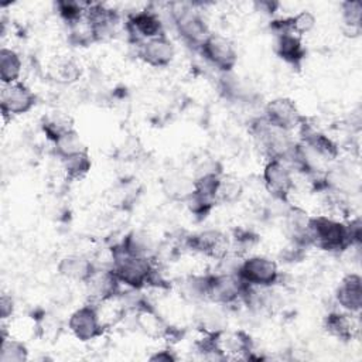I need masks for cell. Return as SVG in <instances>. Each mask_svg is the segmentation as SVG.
<instances>
[{"label": "cell", "instance_id": "1", "mask_svg": "<svg viewBox=\"0 0 362 362\" xmlns=\"http://www.w3.org/2000/svg\"><path fill=\"white\" fill-rule=\"evenodd\" d=\"M110 269L120 284L134 290H140L157 280V269L153 259L127 255L119 247L113 250V263Z\"/></svg>", "mask_w": 362, "mask_h": 362}, {"label": "cell", "instance_id": "2", "mask_svg": "<svg viewBox=\"0 0 362 362\" xmlns=\"http://www.w3.org/2000/svg\"><path fill=\"white\" fill-rule=\"evenodd\" d=\"M308 240L310 245L327 252H341L352 246L348 222L338 221L329 215L310 218Z\"/></svg>", "mask_w": 362, "mask_h": 362}, {"label": "cell", "instance_id": "3", "mask_svg": "<svg viewBox=\"0 0 362 362\" xmlns=\"http://www.w3.org/2000/svg\"><path fill=\"white\" fill-rule=\"evenodd\" d=\"M170 8L178 34L187 44L199 48L211 34L202 16L188 3H173Z\"/></svg>", "mask_w": 362, "mask_h": 362}, {"label": "cell", "instance_id": "4", "mask_svg": "<svg viewBox=\"0 0 362 362\" xmlns=\"http://www.w3.org/2000/svg\"><path fill=\"white\" fill-rule=\"evenodd\" d=\"M236 276L242 283L252 287L270 288L279 281L280 272L277 263L267 256H249L236 269Z\"/></svg>", "mask_w": 362, "mask_h": 362}, {"label": "cell", "instance_id": "5", "mask_svg": "<svg viewBox=\"0 0 362 362\" xmlns=\"http://www.w3.org/2000/svg\"><path fill=\"white\" fill-rule=\"evenodd\" d=\"M198 49L202 57L222 74L232 72L238 62L235 44L222 34L211 33Z\"/></svg>", "mask_w": 362, "mask_h": 362}, {"label": "cell", "instance_id": "6", "mask_svg": "<svg viewBox=\"0 0 362 362\" xmlns=\"http://www.w3.org/2000/svg\"><path fill=\"white\" fill-rule=\"evenodd\" d=\"M263 185L279 201H287L294 189L293 170L280 160H269L263 167Z\"/></svg>", "mask_w": 362, "mask_h": 362}, {"label": "cell", "instance_id": "7", "mask_svg": "<svg viewBox=\"0 0 362 362\" xmlns=\"http://www.w3.org/2000/svg\"><path fill=\"white\" fill-rule=\"evenodd\" d=\"M246 284L240 281L236 273H218L208 276L206 300L218 304L226 305L238 301L243 297Z\"/></svg>", "mask_w": 362, "mask_h": 362}, {"label": "cell", "instance_id": "8", "mask_svg": "<svg viewBox=\"0 0 362 362\" xmlns=\"http://www.w3.org/2000/svg\"><path fill=\"white\" fill-rule=\"evenodd\" d=\"M35 93L24 83L14 82L1 86L0 109L4 117H14L30 112L35 105Z\"/></svg>", "mask_w": 362, "mask_h": 362}, {"label": "cell", "instance_id": "9", "mask_svg": "<svg viewBox=\"0 0 362 362\" xmlns=\"http://www.w3.org/2000/svg\"><path fill=\"white\" fill-rule=\"evenodd\" d=\"M272 127L291 132L304 120V116L300 113L297 105L290 98H276L267 102L264 106V117H263Z\"/></svg>", "mask_w": 362, "mask_h": 362}, {"label": "cell", "instance_id": "10", "mask_svg": "<svg viewBox=\"0 0 362 362\" xmlns=\"http://www.w3.org/2000/svg\"><path fill=\"white\" fill-rule=\"evenodd\" d=\"M68 327L72 335L82 342L99 338L106 329L99 318L96 304H86L75 310L69 317Z\"/></svg>", "mask_w": 362, "mask_h": 362}, {"label": "cell", "instance_id": "11", "mask_svg": "<svg viewBox=\"0 0 362 362\" xmlns=\"http://www.w3.org/2000/svg\"><path fill=\"white\" fill-rule=\"evenodd\" d=\"M187 243L188 247L194 252H198L215 260L226 259L230 249L229 238L223 232L216 229H206L195 233L188 238Z\"/></svg>", "mask_w": 362, "mask_h": 362}, {"label": "cell", "instance_id": "12", "mask_svg": "<svg viewBox=\"0 0 362 362\" xmlns=\"http://www.w3.org/2000/svg\"><path fill=\"white\" fill-rule=\"evenodd\" d=\"M137 45H139V51H137L139 58L144 64L153 68L168 66L175 57V48L171 40L164 34L150 38L147 41H143Z\"/></svg>", "mask_w": 362, "mask_h": 362}, {"label": "cell", "instance_id": "13", "mask_svg": "<svg viewBox=\"0 0 362 362\" xmlns=\"http://www.w3.org/2000/svg\"><path fill=\"white\" fill-rule=\"evenodd\" d=\"M127 28L136 37L137 44L163 34V23L153 10H140L129 17Z\"/></svg>", "mask_w": 362, "mask_h": 362}, {"label": "cell", "instance_id": "14", "mask_svg": "<svg viewBox=\"0 0 362 362\" xmlns=\"http://www.w3.org/2000/svg\"><path fill=\"white\" fill-rule=\"evenodd\" d=\"M337 303L339 307L352 314H359L362 308V279L356 273L346 274L335 293Z\"/></svg>", "mask_w": 362, "mask_h": 362}, {"label": "cell", "instance_id": "15", "mask_svg": "<svg viewBox=\"0 0 362 362\" xmlns=\"http://www.w3.org/2000/svg\"><path fill=\"white\" fill-rule=\"evenodd\" d=\"M89 296L96 301H105L113 298L119 293L120 281L112 269H95L92 276L86 280Z\"/></svg>", "mask_w": 362, "mask_h": 362}, {"label": "cell", "instance_id": "16", "mask_svg": "<svg viewBox=\"0 0 362 362\" xmlns=\"http://www.w3.org/2000/svg\"><path fill=\"white\" fill-rule=\"evenodd\" d=\"M324 327L327 332L341 341H352L359 335L358 314L346 311H334L325 317Z\"/></svg>", "mask_w": 362, "mask_h": 362}, {"label": "cell", "instance_id": "17", "mask_svg": "<svg viewBox=\"0 0 362 362\" xmlns=\"http://www.w3.org/2000/svg\"><path fill=\"white\" fill-rule=\"evenodd\" d=\"M95 269L96 267L93 266L90 259L79 253L64 256L57 266L59 276H62L66 280L78 283H86V280L92 276Z\"/></svg>", "mask_w": 362, "mask_h": 362}, {"label": "cell", "instance_id": "18", "mask_svg": "<svg viewBox=\"0 0 362 362\" xmlns=\"http://www.w3.org/2000/svg\"><path fill=\"white\" fill-rule=\"evenodd\" d=\"M136 325L144 335L153 339L168 338V335L171 334V327L163 320V317L156 310L146 304L137 308Z\"/></svg>", "mask_w": 362, "mask_h": 362}, {"label": "cell", "instance_id": "19", "mask_svg": "<svg viewBox=\"0 0 362 362\" xmlns=\"http://www.w3.org/2000/svg\"><path fill=\"white\" fill-rule=\"evenodd\" d=\"M79 62L69 55H57L48 65V76L62 85H71L81 78Z\"/></svg>", "mask_w": 362, "mask_h": 362}, {"label": "cell", "instance_id": "20", "mask_svg": "<svg viewBox=\"0 0 362 362\" xmlns=\"http://www.w3.org/2000/svg\"><path fill=\"white\" fill-rule=\"evenodd\" d=\"M310 218L311 216H308L307 212L298 206H291L286 212V228L294 245L297 246L310 245V240H308Z\"/></svg>", "mask_w": 362, "mask_h": 362}, {"label": "cell", "instance_id": "21", "mask_svg": "<svg viewBox=\"0 0 362 362\" xmlns=\"http://www.w3.org/2000/svg\"><path fill=\"white\" fill-rule=\"evenodd\" d=\"M119 249L127 255L150 257L156 252V242L150 233L143 229H134L126 235Z\"/></svg>", "mask_w": 362, "mask_h": 362}, {"label": "cell", "instance_id": "22", "mask_svg": "<svg viewBox=\"0 0 362 362\" xmlns=\"http://www.w3.org/2000/svg\"><path fill=\"white\" fill-rule=\"evenodd\" d=\"M276 52L288 64H298L305 57V48L303 45L301 37L288 31H280L277 34Z\"/></svg>", "mask_w": 362, "mask_h": 362}, {"label": "cell", "instance_id": "23", "mask_svg": "<svg viewBox=\"0 0 362 362\" xmlns=\"http://www.w3.org/2000/svg\"><path fill=\"white\" fill-rule=\"evenodd\" d=\"M195 180L184 173H173L163 181L164 194L173 201L187 202L194 194Z\"/></svg>", "mask_w": 362, "mask_h": 362}, {"label": "cell", "instance_id": "24", "mask_svg": "<svg viewBox=\"0 0 362 362\" xmlns=\"http://www.w3.org/2000/svg\"><path fill=\"white\" fill-rule=\"evenodd\" d=\"M41 126H42L45 136L51 141H55L64 133L74 130V120L66 112L52 110V112H48L42 117Z\"/></svg>", "mask_w": 362, "mask_h": 362}, {"label": "cell", "instance_id": "25", "mask_svg": "<svg viewBox=\"0 0 362 362\" xmlns=\"http://www.w3.org/2000/svg\"><path fill=\"white\" fill-rule=\"evenodd\" d=\"M23 69L20 55L13 48L3 47L0 49V79L1 85L18 82Z\"/></svg>", "mask_w": 362, "mask_h": 362}, {"label": "cell", "instance_id": "26", "mask_svg": "<svg viewBox=\"0 0 362 362\" xmlns=\"http://www.w3.org/2000/svg\"><path fill=\"white\" fill-rule=\"evenodd\" d=\"M341 17L344 31L346 35L358 37L362 30V4L358 0H348L341 3Z\"/></svg>", "mask_w": 362, "mask_h": 362}, {"label": "cell", "instance_id": "27", "mask_svg": "<svg viewBox=\"0 0 362 362\" xmlns=\"http://www.w3.org/2000/svg\"><path fill=\"white\" fill-rule=\"evenodd\" d=\"M52 143H54V151L61 160L68 158V157L75 156V154H79V153L88 151L85 143L82 141L79 133L75 129L71 130V132L64 133L62 136H59Z\"/></svg>", "mask_w": 362, "mask_h": 362}, {"label": "cell", "instance_id": "28", "mask_svg": "<svg viewBox=\"0 0 362 362\" xmlns=\"http://www.w3.org/2000/svg\"><path fill=\"white\" fill-rule=\"evenodd\" d=\"M243 194V184L242 181L230 174H221L216 187V204H233L236 202Z\"/></svg>", "mask_w": 362, "mask_h": 362}, {"label": "cell", "instance_id": "29", "mask_svg": "<svg viewBox=\"0 0 362 362\" xmlns=\"http://www.w3.org/2000/svg\"><path fill=\"white\" fill-rule=\"evenodd\" d=\"M315 23H317L315 16L311 11L301 10L297 14H294L293 17L280 21L279 28H280V31H288L298 37H303L314 30Z\"/></svg>", "mask_w": 362, "mask_h": 362}, {"label": "cell", "instance_id": "30", "mask_svg": "<svg viewBox=\"0 0 362 362\" xmlns=\"http://www.w3.org/2000/svg\"><path fill=\"white\" fill-rule=\"evenodd\" d=\"M61 163H62V170H64L65 178L68 181L82 180L89 173V170L92 167V160H90L88 151L64 158V160H61Z\"/></svg>", "mask_w": 362, "mask_h": 362}, {"label": "cell", "instance_id": "31", "mask_svg": "<svg viewBox=\"0 0 362 362\" xmlns=\"http://www.w3.org/2000/svg\"><path fill=\"white\" fill-rule=\"evenodd\" d=\"M28 358V349L25 344L13 338L10 334L1 335V348H0V362H23Z\"/></svg>", "mask_w": 362, "mask_h": 362}, {"label": "cell", "instance_id": "32", "mask_svg": "<svg viewBox=\"0 0 362 362\" xmlns=\"http://www.w3.org/2000/svg\"><path fill=\"white\" fill-rule=\"evenodd\" d=\"M68 27H69V40H71V42L85 47V45H89L90 42L96 41L93 25L88 20L86 14L82 18L68 24Z\"/></svg>", "mask_w": 362, "mask_h": 362}, {"label": "cell", "instance_id": "33", "mask_svg": "<svg viewBox=\"0 0 362 362\" xmlns=\"http://www.w3.org/2000/svg\"><path fill=\"white\" fill-rule=\"evenodd\" d=\"M89 3H81V1H57L55 7L59 13V16L68 23H74L79 18H82L86 14V8H88Z\"/></svg>", "mask_w": 362, "mask_h": 362}, {"label": "cell", "instance_id": "34", "mask_svg": "<svg viewBox=\"0 0 362 362\" xmlns=\"http://www.w3.org/2000/svg\"><path fill=\"white\" fill-rule=\"evenodd\" d=\"M14 311V301L10 296L3 294L0 298V317L3 321H6L7 318H10L13 315Z\"/></svg>", "mask_w": 362, "mask_h": 362}, {"label": "cell", "instance_id": "35", "mask_svg": "<svg viewBox=\"0 0 362 362\" xmlns=\"http://www.w3.org/2000/svg\"><path fill=\"white\" fill-rule=\"evenodd\" d=\"M177 356L174 354H171L170 351L164 349V351H158L156 352L154 355L150 356V361H165V362H170V361H175Z\"/></svg>", "mask_w": 362, "mask_h": 362}]
</instances>
